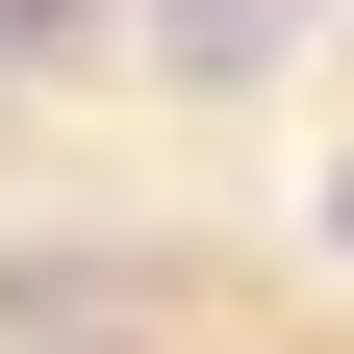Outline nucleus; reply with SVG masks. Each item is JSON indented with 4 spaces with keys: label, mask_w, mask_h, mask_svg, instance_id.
I'll use <instances>...</instances> for the list:
<instances>
[{
    "label": "nucleus",
    "mask_w": 354,
    "mask_h": 354,
    "mask_svg": "<svg viewBox=\"0 0 354 354\" xmlns=\"http://www.w3.org/2000/svg\"><path fill=\"white\" fill-rule=\"evenodd\" d=\"M127 51H152V76H279V0H152Z\"/></svg>",
    "instance_id": "1"
},
{
    "label": "nucleus",
    "mask_w": 354,
    "mask_h": 354,
    "mask_svg": "<svg viewBox=\"0 0 354 354\" xmlns=\"http://www.w3.org/2000/svg\"><path fill=\"white\" fill-rule=\"evenodd\" d=\"M51 26H76V0H0V51H51Z\"/></svg>",
    "instance_id": "2"
},
{
    "label": "nucleus",
    "mask_w": 354,
    "mask_h": 354,
    "mask_svg": "<svg viewBox=\"0 0 354 354\" xmlns=\"http://www.w3.org/2000/svg\"><path fill=\"white\" fill-rule=\"evenodd\" d=\"M329 253H354V152H329Z\"/></svg>",
    "instance_id": "3"
}]
</instances>
